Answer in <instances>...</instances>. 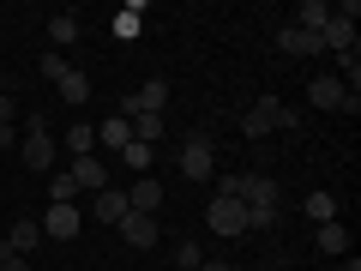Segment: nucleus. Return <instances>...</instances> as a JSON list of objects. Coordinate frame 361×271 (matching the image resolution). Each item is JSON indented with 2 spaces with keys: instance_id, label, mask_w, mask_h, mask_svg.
Instances as JSON below:
<instances>
[{
  "instance_id": "6",
  "label": "nucleus",
  "mask_w": 361,
  "mask_h": 271,
  "mask_svg": "<svg viewBox=\"0 0 361 271\" xmlns=\"http://www.w3.org/2000/svg\"><path fill=\"white\" fill-rule=\"evenodd\" d=\"M37 223H42V241H73V235L85 229V211L78 205H49Z\"/></svg>"
},
{
  "instance_id": "25",
  "label": "nucleus",
  "mask_w": 361,
  "mask_h": 271,
  "mask_svg": "<svg viewBox=\"0 0 361 271\" xmlns=\"http://www.w3.org/2000/svg\"><path fill=\"white\" fill-rule=\"evenodd\" d=\"M66 66H73V61H66V54H54V49H49V54H42V61H37V73H42V78H49V85H54V78H61Z\"/></svg>"
},
{
  "instance_id": "9",
  "label": "nucleus",
  "mask_w": 361,
  "mask_h": 271,
  "mask_svg": "<svg viewBox=\"0 0 361 271\" xmlns=\"http://www.w3.org/2000/svg\"><path fill=\"white\" fill-rule=\"evenodd\" d=\"M127 205L145 211V217H157V211H163V181H157V175H139V181L127 187Z\"/></svg>"
},
{
  "instance_id": "1",
  "label": "nucleus",
  "mask_w": 361,
  "mask_h": 271,
  "mask_svg": "<svg viewBox=\"0 0 361 271\" xmlns=\"http://www.w3.org/2000/svg\"><path fill=\"white\" fill-rule=\"evenodd\" d=\"M235 199L247 205V229H271L277 211H283V187H277V175H241V181H235Z\"/></svg>"
},
{
  "instance_id": "13",
  "label": "nucleus",
  "mask_w": 361,
  "mask_h": 271,
  "mask_svg": "<svg viewBox=\"0 0 361 271\" xmlns=\"http://www.w3.org/2000/svg\"><path fill=\"white\" fill-rule=\"evenodd\" d=\"M97 145H103L109 157H121V151L133 145V121H127V115H109L103 127H97Z\"/></svg>"
},
{
  "instance_id": "30",
  "label": "nucleus",
  "mask_w": 361,
  "mask_h": 271,
  "mask_svg": "<svg viewBox=\"0 0 361 271\" xmlns=\"http://www.w3.org/2000/svg\"><path fill=\"white\" fill-rule=\"evenodd\" d=\"M253 271H283V259H259V265Z\"/></svg>"
},
{
  "instance_id": "2",
  "label": "nucleus",
  "mask_w": 361,
  "mask_h": 271,
  "mask_svg": "<svg viewBox=\"0 0 361 271\" xmlns=\"http://www.w3.org/2000/svg\"><path fill=\"white\" fill-rule=\"evenodd\" d=\"M277 127L295 133V127H301V109L277 103V97H259V103L241 115V133H247V139H265V133H277Z\"/></svg>"
},
{
  "instance_id": "24",
  "label": "nucleus",
  "mask_w": 361,
  "mask_h": 271,
  "mask_svg": "<svg viewBox=\"0 0 361 271\" xmlns=\"http://www.w3.org/2000/svg\"><path fill=\"white\" fill-rule=\"evenodd\" d=\"M133 139H139V145H157V139H163V115H133Z\"/></svg>"
},
{
  "instance_id": "31",
  "label": "nucleus",
  "mask_w": 361,
  "mask_h": 271,
  "mask_svg": "<svg viewBox=\"0 0 361 271\" xmlns=\"http://www.w3.org/2000/svg\"><path fill=\"white\" fill-rule=\"evenodd\" d=\"M343 271H361V259H343Z\"/></svg>"
},
{
  "instance_id": "10",
  "label": "nucleus",
  "mask_w": 361,
  "mask_h": 271,
  "mask_svg": "<svg viewBox=\"0 0 361 271\" xmlns=\"http://www.w3.org/2000/svg\"><path fill=\"white\" fill-rule=\"evenodd\" d=\"M277 49H283V54H295V61H313V54H325V42L313 37V30L283 25V30H277Z\"/></svg>"
},
{
  "instance_id": "29",
  "label": "nucleus",
  "mask_w": 361,
  "mask_h": 271,
  "mask_svg": "<svg viewBox=\"0 0 361 271\" xmlns=\"http://www.w3.org/2000/svg\"><path fill=\"white\" fill-rule=\"evenodd\" d=\"M6 151H13V127H0V157H6Z\"/></svg>"
},
{
  "instance_id": "12",
  "label": "nucleus",
  "mask_w": 361,
  "mask_h": 271,
  "mask_svg": "<svg viewBox=\"0 0 361 271\" xmlns=\"http://www.w3.org/2000/svg\"><path fill=\"white\" fill-rule=\"evenodd\" d=\"M54 85H61V103H66V109H85V103H90V73H85V66H66Z\"/></svg>"
},
{
  "instance_id": "23",
  "label": "nucleus",
  "mask_w": 361,
  "mask_h": 271,
  "mask_svg": "<svg viewBox=\"0 0 361 271\" xmlns=\"http://www.w3.org/2000/svg\"><path fill=\"white\" fill-rule=\"evenodd\" d=\"M151 157H157V145H139V139H133L127 151H121V163H127V169H139V175H151Z\"/></svg>"
},
{
  "instance_id": "3",
  "label": "nucleus",
  "mask_w": 361,
  "mask_h": 271,
  "mask_svg": "<svg viewBox=\"0 0 361 271\" xmlns=\"http://www.w3.org/2000/svg\"><path fill=\"white\" fill-rule=\"evenodd\" d=\"M205 229L211 235H223V241H235V235H247V205L235 193H217L205 205Z\"/></svg>"
},
{
  "instance_id": "32",
  "label": "nucleus",
  "mask_w": 361,
  "mask_h": 271,
  "mask_svg": "<svg viewBox=\"0 0 361 271\" xmlns=\"http://www.w3.org/2000/svg\"><path fill=\"white\" fill-rule=\"evenodd\" d=\"M6 253H13V247H6V241H0V259H6Z\"/></svg>"
},
{
  "instance_id": "20",
  "label": "nucleus",
  "mask_w": 361,
  "mask_h": 271,
  "mask_svg": "<svg viewBox=\"0 0 361 271\" xmlns=\"http://www.w3.org/2000/svg\"><path fill=\"white\" fill-rule=\"evenodd\" d=\"M313 241H319V253H331V259L349 253V229H343V223H319V235H313Z\"/></svg>"
},
{
  "instance_id": "5",
  "label": "nucleus",
  "mask_w": 361,
  "mask_h": 271,
  "mask_svg": "<svg viewBox=\"0 0 361 271\" xmlns=\"http://www.w3.org/2000/svg\"><path fill=\"white\" fill-rule=\"evenodd\" d=\"M211 169H217V151H211L205 133H193V139L180 145V175L187 181H211Z\"/></svg>"
},
{
  "instance_id": "8",
  "label": "nucleus",
  "mask_w": 361,
  "mask_h": 271,
  "mask_svg": "<svg viewBox=\"0 0 361 271\" xmlns=\"http://www.w3.org/2000/svg\"><path fill=\"white\" fill-rule=\"evenodd\" d=\"M127 211H133V205H127V187H103V193H90V217L109 223V229H115Z\"/></svg>"
},
{
  "instance_id": "11",
  "label": "nucleus",
  "mask_w": 361,
  "mask_h": 271,
  "mask_svg": "<svg viewBox=\"0 0 361 271\" xmlns=\"http://www.w3.org/2000/svg\"><path fill=\"white\" fill-rule=\"evenodd\" d=\"M115 229H121V241H127V247H157V217H145V211H127Z\"/></svg>"
},
{
  "instance_id": "19",
  "label": "nucleus",
  "mask_w": 361,
  "mask_h": 271,
  "mask_svg": "<svg viewBox=\"0 0 361 271\" xmlns=\"http://www.w3.org/2000/svg\"><path fill=\"white\" fill-rule=\"evenodd\" d=\"M301 217H307L313 229H319V223H337V199L331 193H307L301 199Z\"/></svg>"
},
{
  "instance_id": "15",
  "label": "nucleus",
  "mask_w": 361,
  "mask_h": 271,
  "mask_svg": "<svg viewBox=\"0 0 361 271\" xmlns=\"http://www.w3.org/2000/svg\"><path fill=\"white\" fill-rule=\"evenodd\" d=\"M307 103L313 109H343V85H337V73H319L307 85Z\"/></svg>"
},
{
  "instance_id": "7",
  "label": "nucleus",
  "mask_w": 361,
  "mask_h": 271,
  "mask_svg": "<svg viewBox=\"0 0 361 271\" xmlns=\"http://www.w3.org/2000/svg\"><path fill=\"white\" fill-rule=\"evenodd\" d=\"M66 169H73V181H78V193H85V199L109 187V157H97V151H90V157H73Z\"/></svg>"
},
{
  "instance_id": "26",
  "label": "nucleus",
  "mask_w": 361,
  "mask_h": 271,
  "mask_svg": "<svg viewBox=\"0 0 361 271\" xmlns=\"http://www.w3.org/2000/svg\"><path fill=\"white\" fill-rule=\"evenodd\" d=\"M199 259H205V253H199V241H180L175 247V271H199Z\"/></svg>"
},
{
  "instance_id": "27",
  "label": "nucleus",
  "mask_w": 361,
  "mask_h": 271,
  "mask_svg": "<svg viewBox=\"0 0 361 271\" xmlns=\"http://www.w3.org/2000/svg\"><path fill=\"white\" fill-rule=\"evenodd\" d=\"M0 271H30V259H18V253H6V259H0Z\"/></svg>"
},
{
  "instance_id": "21",
  "label": "nucleus",
  "mask_w": 361,
  "mask_h": 271,
  "mask_svg": "<svg viewBox=\"0 0 361 271\" xmlns=\"http://www.w3.org/2000/svg\"><path fill=\"white\" fill-rule=\"evenodd\" d=\"M66 151L90 157V151H97V127H90V121H73V127H66Z\"/></svg>"
},
{
  "instance_id": "28",
  "label": "nucleus",
  "mask_w": 361,
  "mask_h": 271,
  "mask_svg": "<svg viewBox=\"0 0 361 271\" xmlns=\"http://www.w3.org/2000/svg\"><path fill=\"white\" fill-rule=\"evenodd\" d=\"M199 271H235L229 259H199Z\"/></svg>"
},
{
  "instance_id": "16",
  "label": "nucleus",
  "mask_w": 361,
  "mask_h": 271,
  "mask_svg": "<svg viewBox=\"0 0 361 271\" xmlns=\"http://www.w3.org/2000/svg\"><path fill=\"white\" fill-rule=\"evenodd\" d=\"M42 181H49V205H78V199H85L78 181H73V169H54V175H42Z\"/></svg>"
},
{
  "instance_id": "33",
  "label": "nucleus",
  "mask_w": 361,
  "mask_h": 271,
  "mask_svg": "<svg viewBox=\"0 0 361 271\" xmlns=\"http://www.w3.org/2000/svg\"><path fill=\"white\" fill-rule=\"evenodd\" d=\"M0 90H6V78H0Z\"/></svg>"
},
{
  "instance_id": "22",
  "label": "nucleus",
  "mask_w": 361,
  "mask_h": 271,
  "mask_svg": "<svg viewBox=\"0 0 361 271\" xmlns=\"http://www.w3.org/2000/svg\"><path fill=\"white\" fill-rule=\"evenodd\" d=\"M49 42H54V54H61V49H73V42H78V18H73V13L49 18Z\"/></svg>"
},
{
  "instance_id": "4",
  "label": "nucleus",
  "mask_w": 361,
  "mask_h": 271,
  "mask_svg": "<svg viewBox=\"0 0 361 271\" xmlns=\"http://www.w3.org/2000/svg\"><path fill=\"white\" fill-rule=\"evenodd\" d=\"M18 157H25V169H37V175H54V169H61V145H54V133H25Z\"/></svg>"
},
{
  "instance_id": "14",
  "label": "nucleus",
  "mask_w": 361,
  "mask_h": 271,
  "mask_svg": "<svg viewBox=\"0 0 361 271\" xmlns=\"http://www.w3.org/2000/svg\"><path fill=\"white\" fill-rule=\"evenodd\" d=\"M6 247H13L18 259H30V253L42 247V223H37V217H13V235H6Z\"/></svg>"
},
{
  "instance_id": "17",
  "label": "nucleus",
  "mask_w": 361,
  "mask_h": 271,
  "mask_svg": "<svg viewBox=\"0 0 361 271\" xmlns=\"http://www.w3.org/2000/svg\"><path fill=\"white\" fill-rule=\"evenodd\" d=\"M325 25H331V6H325V0H301L295 6V30H313V37H319Z\"/></svg>"
},
{
  "instance_id": "18",
  "label": "nucleus",
  "mask_w": 361,
  "mask_h": 271,
  "mask_svg": "<svg viewBox=\"0 0 361 271\" xmlns=\"http://www.w3.org/2000/svg\"><path fill=\"white\" fill-rule=\"evenodd\" d=\"M133 103H139V115H163V109H169V85H163V78H151V85L133 90Z\"/></svg>"
}]
</instances>
